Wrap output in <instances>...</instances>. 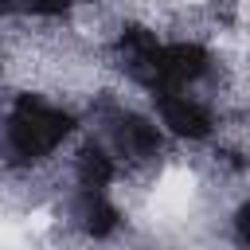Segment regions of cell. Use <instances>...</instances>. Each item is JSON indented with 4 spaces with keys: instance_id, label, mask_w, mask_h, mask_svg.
<instances>
[{
    "instance_id": "cell-3",
    "label": "cell",
    "mask_w": 250,
    "mask_h": 250,
    "mask_svg": "<svg viewBox=\"0 0 250 250\" xmlns=\"http://www.w3.org/2000/svg\"><path fill=\"white\" fill-rule=\"evenodd\" d=\"M156 105H160V121L168 125V133H176V137H184V141H203V137H211V113H207L199 102H191L188 94L164 90V94H156Z\"/></svg>"
},
{
    "instance_id": "cell-4",
    "label": "cell",
    "mask_w": 250,
    "mask_h": 250,
    "mask_svg": "<svg viewBox=\"0 0 250 250\" xmlns=\"http://www.w3.org/2000/svg\"><path fill=\"white\" fill-rule=\"evenodd\" d=\"M113 148L129 160H145L160 148V133H156L152 121H145L137 113H121L113 121Z\"/></svg>"
},
{
    "instance_id": "cell-2",
    "label": "cell",
    "mask_w": 250,
    "mask_h": 250,
    "mask_svg": "<svg viewBox=\"0 0 250 250\" xmlns=\"http://www.w3.org/2000/svg\"><path fill=\"white\" fill-rule=\"evenodd\" d=\"M207 66H211V55L199 43H160V51H156V59L148 66V82L145 86H152L156 94L180 90V86L203 78Z\"/></svg>"
},
{
    "instance_id": "cell-6",
    "label": "cell",
    "mask_w": 250,
    "mask_h": 250,
    "mask_svg": "<svg viewBox=\"0 0 250 250\" xmlns=\"http://www.w3.org/2000/svg\"><path fill=\"white\" fill-rule=\"evenodd\" d=\"M74 176H78V184H82L86 191H102V188L117 176V168H113V156H109L105 148L86 145V148L74 156Z\"/></svg>"
},
{
    "instance_id": "cell-5",
    "label": "cell",
    "mask_w": 250,
    "mask_h": 250,
    "mask_svg": "<svg viewBox=\"0 0 250 250\" xmlns=\"http://www.w3.org/2000/svg\"><path fill=\"white\" fill-rule=\"evenodd\" d=\"M78 223H82V230H86L90 238H109V234L117 230L121 215H117V207H113L102 191H86L82 203H78Z\"/></svg>"
},
{
    "instance_id": "cell-8",
    "label": "cell",
    "mask_w": 250,
    "mask_h": 250,
    "mask_svg": "<svg viewBox=\"0 0 250 250\" xmlns=\"http://www.w3.org/2000/svg\"><path fill=\"white\" fill-rule=\"evenodd\" d=\"M234 230H238V242L250 250V199L238 207V215H234Z\"/></svg>"
},
{
    "instance_id": "cell-7",
    "label": "cell",
    "mask_w": 250,
    "mask_h": 250,
    "mask_svg": "<svg viewBox=\"0 0 250 250\" xmlns=\"http://www.w3.org/2000/svg\"><path fill=\"white\" fill-rule=\"evenodd\" d=\"M8 4L20 12H31V16H62L70 8V0H8Z\"/></svg>"
},
{
    "instance_id": "cell-1",
    "label": "cell",
    "mask_w": 250,
    "mask_h": 250,
    "mask_svg": "<svg viewBox=\"0 0 250 250\" xmlns=\"http://www.w3.org/2000/svg\"><path fill=\"white\" fill-rule=\"evenodd\" d=\"M74 129V117L35 94H20L12 113H8V129H4V145L16 160L31 164V160H43L51 156Z\"/></svg>"
}]
</instances>
